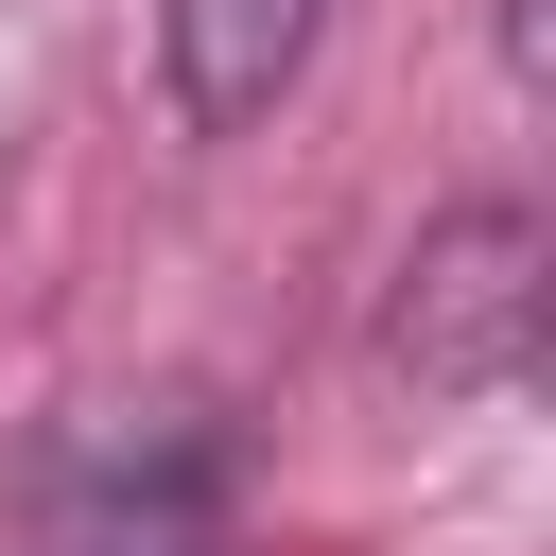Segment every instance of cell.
<instances>
[{"label": "cell", "instance_id": "obj_2", "mask_svg": "<svg viewBox=\"0 0 556 556\" xmlns=\"http://www.w3.org/2000/svg\"><path fill=\"white\" fill-rule=\"evenodd\" d=\"M313 35H330V0H156V87L191 139H261L295 104Z\"/></svg>", "mask_w": 556, "mask_h": 556}, {"label": "cell", "instance_id": "obj_1", "mask_svg": "<svg viewBox=\"0 0 556 556\" xmlns=\"http://www.w3.org/2000/svg\"><path fill=\"white\" fill-rule=\"evenodd\" d=\"M539 295H556L539 208H521V191H469V208H434V226L400 243V278H382V365H400L417 400L486 417V400L539 382Z\"/></svg>", "mask_w": 556, "mask_h": 556}, {"label": "cell", "instance_id": "obj_3", "mask_svg": "<svg viewBox=\"0 0 556 556\" xmlns=\"http://www.w3.org/2000/svg\"><path fill=\"white\" fill-rule=\"evenodd\" d=\"M156 556H174V539H156Z\"/></svg>", "mask_w": 556, "mask_h": 556}]
</instances>
